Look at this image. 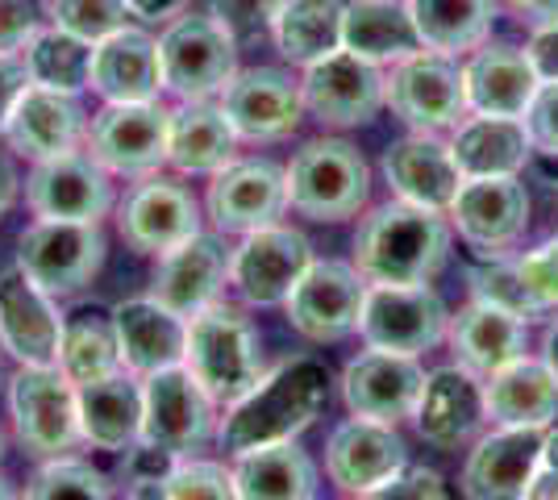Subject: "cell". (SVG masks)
I'll use <instances>...</instances> for the list:
<instances>
[{"label":"cell","mask_w":558,"mask_h":500,"mask_svg":"<svg viewBox=\"0 0 558 500\" xmlns=\"http://www.w3.org/2000/svg\"><path fill=\"white\" fill-rule=\"evenodd\" d=\"M125 500H167V484L163 479H130Z\"/></svg>","instance_id":"cell-57"},{"label":"cell","mask_w":558,"mask_h":500,"mask_svg":"<svg viewBox=\"0 0 558 500\" xmlns=\"http://www.w3.org/2000/svg\"><path fill=\"white\" fill-rule=\"evenodd\" d=\"M388 105L409 130H421V134L454 130L466 118L463 68L450 54L421 50V54L392 68V75H388Z\"/></svg>","instance_id":"cell-15"},{"label":"cell","mask_w":558,"mask_h":500,"mask_svg":"<svg viewBox=\"0 0 558 500\" xmlns=\"http://www.w3.org/2000/svg\"><path fill=\"white\" fill-rule=\"evenodd\" d=\"M142 383V442L171 451L175 459L196 454L217 434V401L184 363L155 371Z\"/></svg>","instance_id":"cell-8"},{"label":"cell","mask_w":558,"mask_h":500,"mask_svg":"<svg viewBox=\"0 0 558 500\" xmlns=\"http://www.w3.org/2000/svg\"><path fill=\"white\" fill-rule=\"evenodd\" d=\"M367 288L372 284L359 276L354 263L313 259L283 301L288 326L308 342H342L347 333L359 330Z\"/></svg>","instance_id":"cell-12"},{"label":"cell","mask_w":558,"mask_h":500,"mask_svg":"<svg viewBox=\"0 0 558 500\" xmlns=\"http://www.w3.org/2000/svg\"><path fill=\"white\" fill-rule=\"evenodd\" d=\"M4 383L9 380H4V351H0V388H4Z\"/></svg>","instance_id":"cell-62"},{"label":"cell","mask_w":558,"mask_h":500,"mask_svg":"<svg viewBox=\"0 0 558 500\" xmlns=\"http://www.w3.org/2000/svg\"><path fill=\"white\" fill-rule=\"evenodd\" d=\"M233 479L242 500H317V467L296 442L238 454Z\"/></svg>","instance_id":"cell-37"},{"label":"cell","mask_w":558,"mask_h":500,"mask_svg":"<svg viewBox=\"0 0 558 500\" xmlns=\"http://www.w3.org/2000/svg\"><path fill=\"white\" fill-rule=\"evenodd\" d=\"M17 188H22V180H17V171L9 163V155L0 150V217L9 214V205L17 200Z\"/></svg>","instance_id":"cell-56"},{"label":"cell","mask_w":558,"mask_h":500,"mask_svg":"<svg viewBox=\"0 0 558 500\" xmlns=\"http://www.w3.org/2000/svg\"><path fill=\"white\" fill-rule=\"evenodd\" d=\"M484 401L492 426L550 429L558 417V380L542 358L521 355L484 380Z\"/></svg>","instance_id":"cell-35"},{"label":"cell","mask_w":558,"mask_h":500,"mask_svg":"<svg viewBox=\"0 0 558 500\" xmlns=\"http://www.w3.org/2000/svg\"><path fill=\"white\" fill-rule=\"evenodd\" d=\"M25 500H113V484L93 463L63 454V459H47L34 472V479L25 484Z\"/></svg>","instance_id":"cell-42"},{"label":"cell","mask_w":558,"mask_h":500,"mask_svg":"<svg viewBox=\"0 0 558 500\" xmlns=\"http://www.w3.org/2000/svg\"><path fill=\"white\" fill-rule=\"evenodd\" d=\"M288 0H209V17L226 25L233 38H255L263 29H271Z\"/></svg>","instance_id":"cell-47"},{"label":"cell","mask_w":558,"mask_h":500,"mask_svg":"<svg viewBox=\"0 0 558 500\" xmlns=\"http://www.w3.org/2000/svg\"><path fill=\"white\" fill-rule=\"evenodd\" d=\"M80 397V438L84 447L125 454L142 442V383L130 371L75 388Z\"/></svg>","instance_id":"cell-32"},{"label":"cell","mask_w":558,"mask_h":500,"mask_svg":"<svg viewBox=\"0 0 558 500\" xmlns=\"http://www.w3.org/2000/svg\"><path fill=\"white\" fill-rule=\"evenodd\" d=\"M0 134H4L9 150L43 163V159H59V155L80 150V143L88 138V118H84L75 96L25 84V93L9 109Z\"/></svg>","instance_id":"cell-27"},{"label":"cell","mask_w":558,"mask_h":500,"mask_svg":"<svg viewBox=\"0 0 558 500\" xmlns=\"http://www.w3.org/2000/svg\"><path fill=\"white\" fill-rule=\"evenodd\" d=\"M484 422H488L484 376H475L463 363L425 371V388H421V401L413 408V426L429 447L459 451L484 429Z\"/></svg>","instance_id":"cell-24"},{"label":"cell","mask_w":558,"mask_h":500,"mask_svg":"<svg viewBox=\"0 0 558 500\" xmlns=\"http://www.w3.org/2000/svg\"><path fill=\"white\" fill-rule=\"evenodd\" d=\"M342 17H347L342 0H288L271 22L279 54L296 68H308L342 50Z\"/></svg>","instance_id":"cell-38"},{"label":"cell","mask_w":558,"mask_h":500,"mask_svg":"<svg viewBox=\"0 0 558 500\" xmlns=\"http://www.w3.org/2000/svg\"><path fill=\"white\" fill-rule=\"evenodd\" d=\"M221 109L242 143H279L304 118L301 80L283 68H251L238 72L221 93Z\"/></svg>","instance_id":"cell-20"},{"label":"cell","mask_w":558,"mask_h":500,"mask_svg":"<svg viewBox=\"0 0 558 500\" xmlns=\"http://www.w3.org/2000/svg\"><path fill=\"white\" fill-rule=\"evenodd\" d=\"M404 467H409V447L388 422H372V417H354L350 413L342 426L329 429L326 476L347 497L372 492L375 484L392 479Z\"/></svg>","instance_id":"cell-21"},{"label":"cell","mask_w":558,"mask_h":500,"mask_svg":"<svg viewBox=\"0 0 558 500\" xmlns=\"http://www.w3.org/2000/svg\"><path fill=\"white\" fill-rule=\"evenodd\" d=\"M113 330H117V351H121V367L146 380L155 371H167L175 363H184V342H187V321L180 313L159 305L155 296H134L113 305Z\"/></svg>","instance_id":"cell-28"},{"label":"cell","mask_w":558,"mask_h":500,"mask_svg":"<svg viewBox=\"0 0 558 500\" xmlns=\"http://www.w3.org/2000/svg\"><path fill=\"white\" fill-rule=\"evenodd\" d=\"M354 500H450V497H446V484L434 467H404V472H396L392 479L375 484L372 492H363V497Z\"/></svg>","instance_id":"cell-49"},{"label":"cell","mask_w":558,"mask_h":500,"mask_svg":"<svg viewBox=\"0 0 558 500\" xmlns=\"http://www.w3.org/2000/svg\"><path fill=\"white\" fill-rule=\"evenodd\" d=\"M159 63L175 100H213L238 75V38L213 17L184 13L159 34Z\"/></svg>","instance_id":"cell-6"},{"label":"cell","mask_w":558,"mask_h":500,"mask_svg":"<svg viewBox=\"0 0 558 500\" xmlns=\"http://www.w3.org/2000/svg\"><path fill=\"white\" fill-rule=\"evenodd\" d=\"M230 284V246L221 234H192L175 251L159 255V267L150 276V292L159 305H167L180 317H196L209 309L213 301H221V288Z\"/></svg>","instance_id":"cell-25"},{"label":"cell","mask_w":558,"mask_h":500,"mask_svg":"<svg viewBox=\"0 0 558 500\" xmlns=\"http://www.w3.org/2000/svg\"><path fill=\"white\" fill-rule=\"evenodd\" d=\"M93 88L105 105H130V100H159L163 93V63H159V38L146 29H117L93 47Z\"/></svg>","instance_id":"cell-30"},{"label":"cell","mask_w":558,"mask_h":500,"mask_svg":"<svg viewBox=\"0 0 558 500\" xmlns=\"http://www.w3.org/2000/svg\"><path fill=\"white\" fill-rule=\"evenodd\" d=\"M125 0H50V25L68 29L84 42H105L109 34L125 29Z\"/></svg>","instance_id":"cell-44"},{"label":"cell","mask_w":558,"mask_h":500,"mask_svg":"<svg viewBox=\"0 0 558 500\" xmlns=\"http://www.w3.org/2000/svg\"><path fill=\"white\" fill-rule=\"evenodd\" d=\"M184 367L205 383L217 405H233L238 397H246L267 371L251 317L230 301H213L209 309L187 317Z\"/></svg>","instance_id":"cell-3"},{"label":"cell","mask_w":558,"mask_h":500,"mask_svg":"<svg viewBox=\"0 0 558 500\" xmlns=\"http://www.w3.org/2000/svg\"><path fill=\"white\" fill-rule=\"evenodd\" d=\"M0 500H17V492L9 488V479H4V476H0Z\"/></svg>","instance_id":"cell-60"},{"label":"cell","mask_w":558,"mask_h":500,"mask_svg":"<svg viewBox=\"0 0 558 500\" xmlns=\"http://www.w3.org/2000/svg\"><path fill=\"white\" fill-rule=\"evenodd\" d=\"M525 54H530L542 84H558V22L534 25V38H530Z\"/></svg>","instance_id":"cell-51"},{"label":"cell","mask_w":558,"mask_h":500,"mask_svg":"<svg viewBox=\"0 0 558 500\" xmlns=\"http://www.w3.org/2000/svg\"><path fill=\"white\" fill-rule=\"evenodd\" d=\"M201 221H205V209L192 196V188L171 175H159V171L146 175L117 209V230H121L125 246L134 255H150V259H159L192 234H201Z\"/></svg>","instance_id":"cell-14"},{"label":"cell","mask_w":558,"mask_h":500,"mask_svg":"<svg viewBox=\"0 0 558 500\" xmlns=\"http://www.w3.org/2000/svg\"><path fill=\"white\" fill-rule=\"evenodd\" d=\"M517 271H521V284L534 296L537 313L558 309V239L542 242L534 251H525L517 259Z\"/></svg>","instance_id":"cell-46"},{"label":"cell","mask_w":558,"mask_h":500,"mask_svg":"<svg viewBox=\"0 0 558 500\" xmlns=\"http://www.w3.org/2000/svg\"><path fill=\"white\" fill-rule=\"evenodd\" d=\"M59 371H63L75 388L109 380L117 371H125V367H121V351H117L113 317H105V313H75L68 326H63Z\"/></svg>","instance_id":"cell-41"},{"label":"cell","mask_w":558,"mask_h":500,"mask_svg":"<svg viewBox=\"0 0 558 500\" xmlns=\"http://www.w3.org/2000/svg\"><path fill=\"white\" fill-rule=\"evenodd\" d=\"M25 205L43 221H100L113 209V184L88 150H71L34 163L25 175Z\"/></svg>","instance_id":"cell-18"},{"label":"cell","mask_w":558,"mask_h":500,"mask_svg":"<svg viewBox=\"0 0 558 500\" xmlns=\"http://www.w3.org/2000/svg\"><path fill=\"white\" fill-rule=\"evenodd\" d=\"M421 47L438 54H463L488 42L496 22V0H409Z\"/></svg>","instance_id":"cell-39"},{"label":"cell","mask_w":558,"mask_h":500,"mask_svg":"<svg viewBox=\"0 0 558 500\" xmlns=\"http://www.w3.org/2000/svg\"><path fill=\"white\" fill-rule=\"evenodd\" d=\"M450 225L459 239L480 251L484 259L505 255L530 230V192L517 175H480L463 180V188L450 205Z\"/></svg>","instance_id":"cell-16"},{"label":"cell","mask_w":558,"mask_h":500,"mask_svg":"<svg viewBox=\"0 0 558 500\" xmlns=\"http://www.w3.org/2000/svg\"><path fill=\"white\" fill-rule=\"evenodd\" d=\"M68 317L22 267L0 271V351L17 367H54Z\"/></svg>","instance_id":"cell-17"},{"label":"cell","mask_w":558,"mask_h":500,"mask_svg":"<svg viewBox=\"0 0 558 500\" xmlns=\"http://www.w3.org/2000/svg\"><path fill=\"white\" fill-rule=\"evenodd\" d=\"M450 255V221L446 214L388 200L359 221L354 267L367 284L413 288L429 284Z\"/></svg>","instance_id":"cell-2"},{"label":"cell","mask_w":558,"mask_h":500,"mask_svg":"<svg viewBox=\"0 0 558 500\" xmlns=\"http://www.w3.org/2000/svg\"><path fill=\"white\" fill-rule=\"evenodd\" d=\"M450 155L463 180L480 175H521L534 163V138L525 118H480L471 113L450 134Z\"/></svg>","instance_id":"cell-31"},{"label":"cell","mask_w":558,"mask_h":500,"mask_svg":"<svg viewBox=\"0 0 558 500\" xmlns=\"http://www.w3.org/2000/svg\"><path fill=\"white\" fill-rule=\"evenodd\" d=\"M446 330H450V313H446V301L429 284L367 288V301L359 313V338L372 351L421 358L438 342H446Z\"/></svg>","instance_id":"cell-9"},{"label":"cell","mask_w":558,"mask_h":500,"mask_svg":"<svg viewBox=\"0 0 558 500\" xmlns=\"http://www.w3.org/2000/svg\"><path fill=\"white\" fill-rule=\"evenodd\" d=\"M105 230L100 221H34L17 239V267L54 301L75 296L105 267Z\"/></svg>","instance_id":"cell-7"},{"label":"cell","mask_w":558,"mask_h":500,"mask_svg":"<svg viewBox=\"0 0 558 500\" xmlns=\"http://www.w3.org/2000/svg\"><path fill=\"white\" fill-rule=\"evenodd\" d=\"M317 259L301 230L292 225H263L242 234V242L230 251V288L242 305L251 309H276L288 301L308 263Z\"/></svg>","instance_id":"cell-11"},{"label":"cell","mask_w":558,"mask_h":500,"mask_svg":"<svg viewBox=\"0 0 558 500\" xmlns=\"http://www.w3.org/2000/svg\"><path fill=\"white\" fill-rule=\"evenodd\" d=\"M384 180L396 192V200L417 205V209H434V214H450L454 196L463 188V171L450 155V143L438 134H404L384 150Z\"/></svg>","instance_id":"cell-26"},{"label":"cell","mask_w":558,"mask_h":500,"mask_svg":"<svg viewBox=\"0 0 558 500\" xmlns=\"http://www.w3.org/2000/svg\"><path fill=\"white\" fill-rule=\"evenodd\" d=\"M283 175L288 205L308 221H347L372 200V167L347 138L304 143L283 167Z\"/></svg>","instance_id":"cell-4"},{"label":"cell","mask_w":558,"mask_h":500,"mask_svg":"<svg viewBox=\"0 0 558 500\" xmlns=\"http://www.w3.org/2000/svg\"><path fill=\"white\" fill-rule=\"evenodd\" d=\"M342 47L375 68H396L425 50L409 0H350L342 17Z\"/></svg>","instance_id":"cell-36"},{"label":"cell","mask_w":558,"mask_h":500,"mask_svg":"<svg viewBox=\"0 0 558 500\" xmlns=\"http://www.w3.org/2000/svg\"><path fill=\"white\" fill-rule=\"evenodd\" d=\"M525 500H558V429H546V447L537 459V472L530 479V492Z\"/></svg>","instance_id":"cell-52"},{"label":"cell","mask_w":558,"mask_h":500,"mask_svg":"<svg viewBox=\"0 0 558 500\" xmlns=\"http://www.w3.org/2000/svg\"><path fill=\"white\" fill-rule=\"evenodd\" d=\"M509 9L530 25H550L558 22V0H509Z\"/></svg>","instance_id":"cell-55"},{"label":"cell","mask_w":558,"mask_h":500,"mask_svg":"<svg viewBox=\"0 0 558 500\" xmlns=\"http://www.w3.org/2000/svg\"><path fill=\"white\" fill-rule=\"evenodd\" d=\"M471 301H484V305H496V309L512 313L521 321H534L537 305L534 296L521 284V271H517V259H505V255H492L480 267H471Z\"/></svg>","instance_id":"cell-43"},{"label":"cell","mask_w":558,"mask_h":500,"mask_svg":"<svg viewBox=\"0 0 558 500\" xmlns=\"http://www.w3.org/2000/svg\"><path fill=\"white\" fill-rule=\"evenodd\" d=\"M163 484H167V500H242L238 497L233 467L213 463V459H196V454L180 459Z\"/></svg>","instance_id":"cell-45"},{"label":"cell","mask_w":558,"mask_h":500,"mask_svg":"<svg viewBox=\"0 0 558 500\" xmlns=\"http://www.w3.org/2000/svg\"><path fill=\"white\" fill-rule=\"evenodd\" d=\"M187 4L192 0H125V9L142 22H175L187 13Z\"/></svg>","instance_id":"cell-54"},{"label":"cell","mask_w":558,"mask_h":500,"mask_svg":"<svg viewBox=\"0 0 558 500\" xmlns=\"http://www.w3.org/2000/svg\"><path fill=\"white\" fill-rule=\"evenodd\" d=\"M425 388V367L413 355H392V351H363L350 358L342 371V401L354 417L372 422H413V408Z\"/></svg>","instance_id":"cell-23"},{"label":"cell","mask_w":558,"mask_h":500,"mask_svg":"<svg viewBox=\"0 0 558 500\" xmlns=\"http://www.w3.org/2000/svg\"><path fill=\"white\" fill-rule=\"evenodd\" d=\"M446 342L463 367L488 380L492 371H500L512 358L525 355L530 321L496 309V305H484V301H471L466 309H459V317H450Z\"/></svg>","instance_id":"cell-33"},{"label":"cell","mask_w":558,"mask_h":500,"mask_svg":"<svg viewBox=\"0 0 558 500\" xmlns=\"http://www.w3.org/2000/svg\"><path fill=\"white\" fill-rule=\"evenodd\" d=\"M9 388V417L13 434L34 459H63L75 447H84L80 438V397L75 383L54 367H17V376L4 383Z\"/></svg>","instance_id":"cell-5"},{"label":"cell","mask_w":558,"mask_h":500,"mask_svg":"<svg viewBox=\"0 0 558 500\" xmlns=\"http://www.w3.org/2000/svg\"><path fill=\"white\" fill-rule=\"evenodd\" d=\"M29 75H25V63L17 54H0V130H4V118L9 109L17 105V96L25 93Z\"/></svg>","instance_id":"cell-53"},{"label":"cell","mask_w":558,"mask_h":500,"mask_svg":"<svg viewBox=\"0 0 558 500\" xmlns=\"http://www.w3.org/2000/svg\"><path fill=\"white\" fill-rule=\"evenodd\" d=\"M463 88H466V113H480V118H525L530 105H534L537 80L530 54L517 47H484L475 50L463 63Z\"/></svg>","instance_id":"cell-29"},{"label":"cell","mask_w":558,"mask_h":500,"mask_svg":"<svg viewBox=\"0 0 558 500\" xmlns=\"http://www.w3.org/2000/svg\"><path fill=\"white\" fill-rule=\"evenodd\" d=\"M238 130L226 109L213 100H180L171 109V134H167V163L184 175H217L238 155Z\"/></svg>","instance_id":"cell-34"},{"label":"cell","mask_w":558,"mask_h":500,"mask_svg":"<svg viewBox=\"0 0 558 500\" xmlns=\"http://www.w3.org/2000/svg\"><path fill=\"white\" fill-rule=\"evenodd\" d=\"M546 447V429L537 426H496L475 438L463 463V497L466 500H525L537 459Z\"/></svg>","instance_id":"cell-22"},{"label":"cell","mask_w":558,"mask_h":500,"mask_svg":"<svg viewBox=\"0 0 558 500\" xmlns=\"http://www.w3.org/2000/svg\"><path fill=\"white\" fill-rule=\"evenodd\" d=\"M525 125H530V138H534V150H546V155H558V84H542L525 113Z\"/></svg>","instance_id":"cell-50"},{"label":"cell","mask_w":558,"mask_h":500,"mask_svg":"<svg viewBox=\"0 0 558 500\" xmlns=\"http://www.w3.org/2000/svg\"><path fill=\"white\" fill-rule=\"evenodd\" d=\"M329 367L317 355L279 358L263 371V380L226 405V417L217 422V447L238 459L258 447L296 442L304 429L317 422V413L329 397Z\"/></svg>","instance_id":"cell-1"},{"label":"cell","mask_w":558,"mask_h":500,"mask_svg":"<svg viewBox=\"0 0 558 500\" xmlns=\"http://www.w3.org/2000/svg\"><path fill=\"white\" fill-rule=\"evenodd\" d=\"M4 447H9V438H4V426H0V459H4Z\"/></svg>","instance_id":"cell-61"},{"label":"cell","mask_w":558,"mask_h":500,"mask_svg":"<svg viewBox=\"0 0 558 500\" xmlns=\"http://www.w3.org/2000/svg\"><path fill=\"white\" fill-rule=\"evenodd\" d=\"M301 93L304 113H313L329 130H354L388 105V75L342 47L304 68Z\"/></svg>","instance_id":"cell-13"},{"label":"cell","mask_w":558,"mask_h":500,"mask_svg":"<svg viewBox=\"0 0 558 500\" xmlns=\"http://www.w3.org/2000/svg\"><path fill=\"white\" fill-rule=\"evenodd\" d=\"M534 167L537 175L558 192V155H546V150H534Z\"/></svg>","instance_id":"cell-59"},{"label":"cell","mask_w":558,"mask_h":500,"mask_svg":"<svg viewBox=\"0 0 558 500\" xmlns=\"http://www.w3.org/2000/svg\"><path fill=\"white\" fill-rule=\"evenodd\" d=\"M542 363L550 367V376L558 380V317L546 326V333H542Z\"/></svg>","instance_id":"cell-58"},{"label":"cell","mask_w":558,"mask_h":500,"mask_svg":"<svg viewBox=\"0 0 558 500\" xmlns=\"http://www.w3.org/2000/svg\"><path fill=\"white\" fill-rule=\"evenodd\" d=\"M288 209V175L267 159H233L213 175L205 214L217 234H251L263 225H276Z\"/></svg>","instance_id":"cell-19"},{"label":"cell","mask_w":558,"mask_h":500,"mask_svg":"<svg viewBox=\"0 0 558 500\" xmlns=\"http://www.w3.org/2000/svg\"><path fill=\"white\" fill-rule=\"evenodd\" d=\"M50 9L43 0H0V54H17L29 47L38 29H47Z\"/></svg>","instance_id":"cell-48"},{"label":"cell","mask_w":558,"mask_h":500,"mask_svg":"<svg viewBox=\"0 0 558 500\" xmlns=\"http://www.w3.org/2000/svg\"><path fill=\"white\" fill-rule=\"evenodd\" d=\"M167 134H171V109L159 100H130V105H105L88 121V155L109 175H155L167 163Z\"/></svg>","instance_id":"cell-10"},{"label":"cell","mask_w":558,"mask_h":500,"mask_svg":"<svg viewBox=\"0 0 558 500\" xmlns=\"http://www.w3.org/2000/svg\"><path fill=\"white\" fill-rule=\"evenodd\" d=\"M22 63L34 88L80 96L88 88V72H93V42L75 38L59 25H47L29 38V47L22 50Z\"/></svg>","instance_id":"cell-40"}]
</instances>
